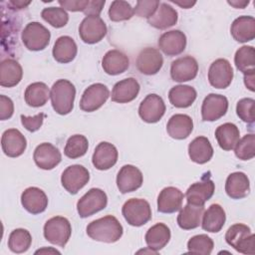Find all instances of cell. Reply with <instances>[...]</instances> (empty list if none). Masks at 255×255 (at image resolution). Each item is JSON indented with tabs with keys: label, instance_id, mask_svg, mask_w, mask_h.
I'll return each instance as SVG.
<instances>
[{
	"label": "cell",
	"instance_id": "6f0895ef",
	"mask_svg": "<svg viewBox=\"0 0 255 255\" xmlns=\"http://www.w3.org/2000/svg\"><path fill=\"white\" fill-rule=\"evenodd\" d=\"M44 252H52V253H58V254H60V252L58 251V250H55V249H41V250H38V251H36L35 252V254H38V253H44Z\"/></svg>",
	"mask_w": 255,
	"mask_h": 255
},
{
	"label": "cell",
	"instance_id": "30bf717a",
	"mask_svg": "<svg viewBox=\"0 0 255 255\" xmlns=\"http://www.w3.org/2000/svg\"><path fill=\"white\" fill-rule=\"evenodd\" d=\"M90 180L89 170L80 164L68 166L62 173L61 182L63 187L71 194H76Z\"/></svg>",
	"mask_w": 255,
	"mask_h": 255
},
{
	"label": "cell",
	"instance_id": "603a6c76",
	"mask_svg": "<svg viewBox=\"0 0 255 255\" xmlns=\"http://www.w3.org/2000/svg\"><path fill=\"white\" fill-rule=\"evenodd\" d=\"M184 194L176 187H164L157 196V210L161 213H174L181 208Z\"/></svg>",
	"mask_w": 255,
	"mask_h": 255
},
{
	"label": "cell",
	"instance_id": "7dc6e473",
	"mask_svg": "<svg viewBox=\"0 0 255 255\" xmlns=\"http://www.w3.org/2000/svg\"><path fill=\"white\" fill-rule=\"evenodd\" d=\"M160 2L157 0H138L133 8L134 14L138 17L148 19L157 10Z\"/></svg>",
	"mask_w": 255,
	"mask_h": 255
},
{
	"label": "cell",
	"instance_id": "2e32d148",
	"mask_svg": "<svg viewBox=\"0 0 255 255\" xmlns=\"http://www.w3.org/2000/svg\"><path fill=\"white\" fill-rule=\"evenodd\" d=\"M163 65V58L160 52L151 47H146L142 49L136 58V68L137 70L147 76L155 75L159 72Z\"/></svg>",
	"mask_w": 255,
	"mask_h": 255
},
{
	"label": "cell",
	"instance_id": "db71d44e",
	"mask_svg": "<svg viewBox=\"0 0 255 255\" xmlns=\"http://www.w3.org/2000/svg\"><path fill=\"white\" fill-rule=\"evenodd\" d=\"M30 4H31V1H22V0H10L8 2V5L11 7V9H17V10L26 8Z\"/></svg>",
	"mask_w": 255,
	"mask_h": 255
},
{
	"label": "cell",
	"instance_id": "e0dca14e",
	"mask_svg": "<svg viewBox=\"0 0 255 255\" xmlns=\"http://www.w3.org/2000/svg\"><path fill=\"white\" fill-rule=\"evenodd\" d=\"M33 159L39 168L50 170L61 162L62 155L55 145L50 142H43L35 148Z\"/></svg>",
	"mask_w": 255,
	"mask_h": 255
},
{
	"label": "cell",
	"instance_id": "5b68a950",
	"mask_svg": "<svg viewBox=\"0 0 255 255\" xmlns=\"http://www.w3.org/2000/svg\"><path fill=\"white\" fill-rule=\"evenodd\" d=\"M43 232L47 241L65 247L71 237L72 226L66 217L54 216L46 221Z\"/></svg>",
	"mask_w": 255,
	"mask_h": 255
},
{
	"label": "cell",
	"instance_id": "f546056e",
	"mask_svg": "<svg viewBox=\"0 0 255 255\" xmlns=\"http://www.w3.org/2000/svg\"><path fill=\"white\" fill-rule=\"evenodd\" d=\"M178 19L177 11L167 3H160L155 13L147 19L150 26L164 30L176 24Z\"/></svg>",
	"mask_w": 255,
	"mask_h": 255
},
{
	"label": "cell",
	"instance_id": "f6af8a7d",
	"mask_svg": "<svg viewBox=\"0 0 255 255\" xmlns=\"http://www.w3.org/2000/svg\"><path fill=\"white\" fill-rule=\"evenodd\" d=\"M235 155L241 160H249L255 156V135L248 133L239 139L234 146Z\"/></svg>",
	"mask_w": 255,
	"mask_h": 255
},
{
	"label": "cell",
	"instance_id": "44dd1931",
	"mask_svg": "<svg viewBox=\"0 0 255 255\" xmlns=\"http://www.w3.org/2000/svg\"><path fill=\"white\" fill-rule=\"evenodd\" d=\"M118 156V149L114 144L108 141H102L94 150L92 162L97 169L107 170L117 163Z\"/></svg>",
	"mask_w": 255,
	"mask_h": 255
},
{
	"label": "cell",
	"instance_id": "9c48e42d",
	"mask_svg": "<svg viewBox=\"0 0 255 255\" xmlns=\"http://www.w3.org/2000/svg\"><path fill=\"white\" fill-rule=\"evenodd\" d=\"M109 97L110 91L106 85L101 83L93 84L84 91L80 101V108L84 112H95L107 102Z\"/></svg>",
	"mask_w": 255,
	"mask_h": 255
},
{
	"label": "cell",
	"instance_id": "f907efd6",
	"mask_svg": "<svg viewBox=\"0 0 255 255\" xmlns=\"http://www.w3.org/2000/svg\"><path fill=\"white\" fill-rule=\"evenodd\" d=\"M58 3L65 10H69L72 12H84L86 7L88 6L89 0H59Z\"/></svg>",
	"mask_w": 255,
	"mask_h": 255
},
{
	"label": "cell",
	"instance_id": "8fae6325",
	"mask_svg": "<svg viewBox=\"0 0 255 255\" xmlns=\"http://www.w3.org/2000/svg\"><path fill=\"white\" fill-rule=\"evenodd\" d=\"M165 113V104L161 97L156 94L147 95L138 107L140 119L148 124L157 123Z\"/></svg>",
	"mask_w": 255,
	"mask_h": 255
},
{
	"label": "cell",
	"instance_id": "ba28073f",
	"mask_svg": "<svg viewBox=\"0 0 255 255\" xmlns=\"http://www.w3.org/2000/svg\"><path fill=\"white\" fill-rule=\"evenodd\" d=\"M107 32V25L100 16H86L79 27L80 38L86 44L99 43Z\"/></svg>",
	"mask_w": 255,
	"mask_h": 255
},
{
	"label": "cell",
	"instance_id": "60d3db41",
	"mask_svg": "<svg viewBox=\"0 0 255 255\" xmlns=\"http://www.w3.org/2000/svg\"><path fill=\"white\" fill-rule=\"evenodd\" d=\"M89 147V141L83 134H74L66 142L64 153L67 157L75 159L86 154Z\"/></svg>",
	"mask_w": 255,
	"mask_h": 255
},
{
	"label": "cell",
	"instance_id": "74e56055",
	"mask_svg": "<svg viewBox=\"0 0 255 255\" xmlns=\"http://www.w3.org/2000/svg\"><path fill=\"white\" fill-rule=\"evenodd\" d=\"M24 98L26 104L30 107H43L50 98V91L45 83L35 82L26 88Z\"/></svg>",
	"mask_w": 255,
	"mask_h": 255
},
{
	"label": "cell",
	"instance_id": "7a4b0ae2",
	"mask_svg": "<svg viewBox=\"0 0 255 255\" xmlns=\"http://www.w3.org/2000/svg\"><path fill=\"white\" fill-rule=\"evenodd\" d=\"M76 88L68 80L56 81L50 91L51 103L54 111L59 115H68L74 108Z\"/></svg>",
	"mask_w": 255,
	"mask_h": 255
},
{
	"label": "cell",
	"instance_id": "3957f363",
	"mask_svg": "<svg viewBox=\"0 0 255 255\" xmlns=\"http://www.w3.org/2000/svg\"><path fill=\"white\" fill-rule=\"evenodd\" d=\"M226 243L237 252L243 254H255V235L249 226L243 223L233 224L225 234Z\"/></svg>",
	"mask_w": 255,
	"mask_h": 255
},
{
	"label": "cell",
	"instance_id": "816d5d0a",
	"mask_svg": "<svg viewBox=\"0 0 255 255\" xmlns=\"http://www.w3.org/2000/svg\"><path fill=\"white\" fill-rule=\"evenodd\" d=\"M105 4V0H89L88 6L84 10V14L86 16H99Z\"/></svg>",
	"mask_w": 255,
	"mask_h": 255
},
{
	"label": "cell",
	"instance_id": "83f0119b",
	"mask_svg": "<svg viewBox=\"0 0 255 255\" xmlns=\"http://www.w3.org/2000/svg\"><path fill=\"white\" fill-rule=\"evenodd\" d=\"M226 215L223 207L217 203L211 204L206 211L203 212L201 219V227L210 233L219 232L225 223Z\"/></svg>",
	"mask_w": 255,
	"mask_h": 255
},
{
	"label": "cell",
	"instance_id": "484cf974",
	"mask_svg": "<svg viewBox=\"0 0 255 255\" xmlns=\"http://www.w3.org/2000/svg\"><path fill=\"white\" fill-rule=\"evenodd\" d=\"M225 191L232 199H241L250 192V181L248 176L241 171L232 172L225 182Z\"/></svg>",
	"mask_w": 255,
	"mask_h": 255
},
{
	"label": "cell",
	"instance_id": "d4e9b609",
	"mask_svg": "<svg viewBox=\"0 0 255 255\" xmlns=\"http://www.w3.org/2000/svg\"><path fill=\"white\" fill-rule=\"evenodd\" d=\"M103 70L111 76H117L126 72L129 67L128 56L120 50L108 51L102 60Z\"/></svg>",
	"mask_w": 255,
	"mask_h": 255
},
{
	"label": "cell",
	"instance_id": "9a60e30c",
	"mask_svg": "<svg viewBox=\"0 0 255 255\" xmlns=\"http://www.w3.org/2000/svg\"><path fill=\"white\" fill-rule=\"evenodd\" d=\"M198 73L197 61L191 56H184L174 60L170 67V77L173 81L183 83L193 80Z\"/></svg>",
	"mask_w": 255,
	"mask_h": 255
},
{
	"label": "cell",
	"instance_id": "ffe728a7",
	"mask_svg": "<svg viewBox=\"0 0 255 255\" xmlns=\"http://www.w3.org/2000/svg\"><path fill=\"white\" fill-rule=\"evenodd\" d=\"M215 190V184L209 177H203L201 181L191 184L186 190L185 197L187 203L202 206L208 201Z\"/></svg>",
	"mask_w": 255,
	"mask_h": 255
},
{
	"label": "cell",
	"instance_id": "b9f144b4",
	"mask_svg": "<svg viewBox=\"0 0 255 255\" xmlns=\"http://www.w3.org/2000/svg\"><path fill=\"white\" fill-rule=\"evenodd\" d=\"M214 247L213 240L206 234H198L192 236L187 242V250L192 254H211Z\"/></svg>",
	"mask_w": 255,
	"mask_h": 255
},
{
	"label": "cell",
	"instance_id": "ee69618b",
	"mask_svg": "<svg viewBox=\"0 0 255 255\" xmlns=\"http://www.w3.org/2000/svg\"><path fill=\"white\" fill-rule=\"evenodd\" d=\"M42 18L54 28H62L67 25L69 15L62 7H48L41 12Z\"/></svg>",
	"mask_w": 255,
	"mask_h": 255
},
{
	"label": "cell",
	"instance_id": "e575fe53",
	"mask_svg": "<svg viewBox=\"0 0 255 255\" xmlns=\"http://www.w3.org/2000/svg\"><path fill=\"white\" fill-rule=\"evenodd\" d=\"M188 155L195 163L204 164L208 162L213 155V147L209 139L205 136L195 137L188 145Z\"/></svg>",
	"mask_w": 255,
	"mask_h": 255
},
{
	"label": "cell",
	"instance_id": "4fadbf2b",
	"mask_svg": "<svg viewBox=\"0 0 255 255\" xmlns=\"http://www.w3.org/2000/svg\"><path fill=\"white\" fill-rule=\"evenodd\" d=\"M228 110V100L225 96L209 94L205 97L201 107V117L205 122H214L222 118Z\"/></svg>",
	"mask_w": 255,
	"mask_h": 255
},
{
	"label": "cell",
	"instance_id": "4dcf8cb0",
	"mask_svg": "<svg viewBox=\"0 0 255 255\" xmlns=\"http://www.w3.org/2000/svg\"><path fill=\"white\" fill-rule=\"evenodd\" d=\"M23 77V70L18 61L5 59L0 64V85L6 88L17 86Z\"/></svg>",
	"mask_w": 255,
	"mask_h": 255
},
{
	"label": "cell",
	"instance_id": "7402d4cb",
	"mask_svg": "<svg viewBox=\"0 0 255 255\" xmlns=\"http://www.w3.org/2000/svg\"><path fill=\"white\" fill-rule=\"evenodd\" d=\"M21 203L29 213L39 214L46 210L48 206V197L42 189L31 186L22 192Z\"/></svg>",
	"mask_w": 255,
	"mask_h": 255
},
{
	"label": "cell",
	"instance_id": "c3c4849f",
	"mask_svg": "<svg viewBox=\"0 0 255 255\" xmlns=\"http://www.w3.org/2000/svg\"><path fill=\"white\" fill-rule=\"evenodd\" d=\"M46 115L43 113H40L34 117H26L24 115H21V123L27 130L34 132L42 127Z\"/></svg>",
	"mask_w": 255,
	"mask_h": 255
},
{
	"label": "cell",
	"instance_id": "8d00e7d4",
	"mask_svg": "<svg viewBox=\"0 0 255 255\" xmlns=\"http://www.w3.org/2000/svg\"><path fill=\"white\" fill-rule=\"evenodd\" d=\"M239 128L232 123H225L220 125L215 130L216 140L223 150L233 149L239 140Z\"/></svg>",
	"mask_w": 255,
	"mask_h": 255
},
{
	"label": "cell",
	"instance_id": "d590c367",
	"mask_svg": "<svg viewBox=\"0 0 255 255\" xmlns=\"http://www.w3.org/2000/svg\"><path fill=\"white\" fill-rule=\"evenodd\" d=\"M196 91L191 86L178 85L172 87L168 93V100L175 108H188L196 99Z\"/></svg>",
	"mask_w": 255,
	"mask_h": 255
},
{
	"label": "cell",
	"instance_id": "9f6ffc18",
	"mask_svg": "<svg viewBox=\"0 0 255 255\" xmlns=\"http://www.w3.org/2000/svg\"><path fill=\"white\" fill-rule=\"evenodd\" d=\"M172 3L180 6L181 8H184V9H188V8H191L193 5L196 4L195 1H189V0H182V1H177V0H172L171 1Z\"/></svg>",
	"mask_w": 255,
	"mask_h": 255
},
{
	"label": "cell",
	"instance_id": "5bb4252c",
	"mask_svg": "<svg viewBox=\"0 0 255 255\" xmlns=\"http://www.w3.org/2000/svg\"><path fill=\"white\" fill-rule=\"evenodd\" d=\"M143 182L141 171L134 165H124L117 175V186L121 193H128L138 189Z\"/></svg>",
	"mask_w": 255,
	"mask_h": 255
},
{
	"label": "cell",
	"instance_id": "52a82bcc",
	"mask_svg": "<svg viewBox=\"0 0 255 255\" xmlns=\"http://www.w3.org/2000/svg\"><path fill=\"white\" fill-rule=\"evenodd\" d=\"M108 196L100 188H91L77 202V211L82 218L92 216L93 214L106 208Z\"/></svg>",
	"mask_w": 255,
	"mask_h": 255
},
{
	"label": "cell",
	"instance_id": "8992f818",
	"mask_svg": "<svg viewBox=\"0 0 255 255\" xmlns=\"http://www.w3.org/2000/svg\"><path fill=\"white\" fill-rule=\"evenodd\" d=\"M24 46L30 51H42L50 43V31L39 22L28 23L21 35Z\"/></svg>",
	"mask_w": 255,
	"mask_h": 255
},
{
	"label": "cell",
	"instance_id": "681fc988",
	"mask_svg": "<svg viewBox=\"0 0 255 255\" xmlns=\"http://www.w3.org/2000/svg\"><path fill=\"white\" fill-rule=\"evenodd\" d=\"M14 114V104L12 100L4 95L0 96V120L10 119Z\"/></svg>",
	"mask_w": 255,
	"mask_h": 255
},
{
	"label": "cell",
	"instance_id": "f35d334b",
	"mask_svg": "<svg viewBox=\"0 0 255 255\" xmlns=\"http://www.w3.org/2000/svg\"><path fill=\"white\" fill-rule=\"evenodd\" d=\"M236 68L243 74L255 72V50L252 46H242L234 56Z\"/></svg>",
	"mask_w": 255,
	"mask_h": 255
},
{
	"label": "cell",
	"instance_id": "ac0fdd59",
	"mask_svg": "<svg viewBox=\"0 0 255 255\" xmlns=\"http://www.w3.org/2000/svg\"><path fill=\"white\" fill-rule=\"evenodd\" d=\"M1 146L7 156L18 157L24 153L27 147V140L19 129L9 128L2 133Z\"/></svg>",
	"mask_w": 255,
	"mask_h": 255
},
{
	"label": "cell",
	"instance_id": "1f68e13d",
	"mask_svg": "<svg viewBox=\"0 0 255 255\" xmlns=\"http://www.w3.org/2000/svg\"><path fill=\"white\" fill-rule=\"evenodd\" d=\"M170 229L167 225L164 223L158 222L154 225H152L145 233L144 239L147 247L154 251L158 252L160 249H162L170 239Z\"/></svg>",
	"mask_w": 255,
	"mask_h": 255
},
{
	"label": "cell",
	"instance_id": "6da1fadb",
	"mask_svg": "<svg viewBox=\"0 0 255 255\" xmlns=\"http://www.w3.org/2000/svg\"><path fill=\"white\" fill-rule=\"evenodd\" d=\"M86 230L90 238L105 243L117 242L124 232L122 224L113 215H107L92 221Z\"/></svg>",
	"mask_w": 255,
	"mask_h": 255
},
{
	"label": "cell",
	"instance_id": "ab89813d",
	"mask_svg": "<svg viewBox=\"0 0 255 255\" xmlns=\"http://www.w3.org/2000/svg\"><path fill=\"white\" fill-rule=\"evenodd\" d=\"M32 243V236L27 229L17 228L14 229L8 238V247L13 253L26 252Z\"/></svg>",
	"mask_w": 255,
	"mask_h": 255
},
{
	"label": "cell",
	"instance_id": "f5cc1de1",
	"mask_svg": "<svg viewBox=\"0 0 255 255\" xmlns=\"http://www.w3.org/2000/svg\"><path fill=\"white\" fill-rule=\"evenodd\" d=\"M244 84L251 92L255 91V72L244 74Z\"/></svg>",
	"mask_w": 255,
	"mask_h": 255
},
{
	"label": "cell",
	"instance_id": "f1b7e54d",
	"mask_svg": "<svg viewBox=\"0 0 255 255\" xmlns=\"http://www.w3.org/2000/svg\"><path fill=\"white\" fill-rule=\"evenodd\" d=\"M234 40L246 43L255 38V19L252 16H240L236 18L230 27Z\"/></svg>",
	"mask_w": 255,
	"mask_h": 255
},
{
	"label": "cell",
	"instance_id": "7bdbcfd3",
	"mask_svg": "<svg viewBox=\"0 0 255 255\" xmlns=\"http://www.w3.org/2000/svg\"><path fill=\"white\" fill-rule=\"evenodd\" d=\"M134 14L133 8L124 0H115L109 8V17L114 22L129 20Z\"/></svg>",
	"mask_w": 255,
	"mask_h": 255
},
{
	"label": "cell",
	"instance_id": "bcb514c9",
	"mask_svg": "<svg viewBox=\"0 0 255 255\" xmlns=\"http://www.w3.org/2000/svg\"><path fill=\"white\" fill-rule=\"evenodd\" d=\"M255 101L251 98H244L238 101L236 105L237 116L247 124H253L255 121L254 113Z\"/></svg>",
	"mask_w": 255,
	"mask_h": 255
},
{
	"label": "cell",
	"instance_id": "d6986e66",
	"mask_svg": "<svg viewBox=\"0 0 255 255\" xmlns=\"http://www.w3.org/2000/svg\"><path fill=\"white\" fill-rule=\"evenodd\" d=\"M157 45L165 55L177 56L185 50L186 36L180 30H170L159 37Z\"/></svg>",
	"mask_w": 255,
	"mask_h": 255
},
{
	"label": "cell",
	"instance_id": "4316f807",
	"mask_svg": "<svg viewBox=\"0 0 255 255\" xmlns=\"http://www.w3.org/2000/svg\"><path fill=\"white\" fill-rule=\"evenodd\" d=\"M193 129V121L188 115L175 114L167 122L166 130L170 137L174 139H184L188 137Z\"/></svg>",
	"mask_w": 255,
	"mask_h": 255
},
{
	"label": "cell",
	"instance_id": "cb8c5ba5",
	"mask_svg": "<svg viewBox=\"0 0 255 255\" xmlns=\"http://www.w3.org/2000/svg\"><path fill=\"white\" fill-rule=\"evenodd\" d=\"M139 84L134 78H127L118 82L112 91V101L126 104L133 101L139 93Z\"/></svg>",
	"mask_w": 255,
	"mask_h": 255
},
{
	"label": "cell",
	"instance_id": "7c38bea8",
	"mask_svg": "<svg viewBox=\"0 0 255 255\" xmlns=\"http://www.w3.org/2000/svg\"><path fill=\"white\" fill-rule=\"evenodd\" d=\"M233 69L226 59H217L209 67L208 81L216 89H226L232 82Z\"/></svg>",
	"mask_w": 255,
	"mask_h": 255
},
{
	"label": "cell",
	"instance_id": "d6a6232c",
	"mask_svg": "<svg viewBox=\"0 0 255 255\" xmlns=\"http://www.w3.org/2000/svg\"><path fill=\"white\" fill-rule=\"evenodd\" d=\"M204 205H193L187 203L180 209L177 215V224L183 230H190L198 227L201 224Z\"/></svg>",
	"mask_w": 255,
	"mask_h": 255
},
{
	"label": "cell",
	"instance_id": "11a10c76",
	"mask_svg": "<svg viewBox=\"0 0 255 255\" xmlns=\"http://www.w3.org/2000/svg\"><path fill=\"white\" fill-rule=\"evenodd\" d=\"M227 3L229 4V5H231V6H233L234 8H238V9H243V8H245L248 4H249V1L247 0H234V1H227Z\"/></svg>",
	"mask_w": 255,
	"mask_h": 255
},
{
	"label": "cell",
	"instance_id": "277c9868",
	"mask_svg": "<svg viewBox=\"0 0 255 255\" xmlns=\"http://www.w3.org/2000/svg\"><path fill=\"white\" fill-rule=\"evenodd\" d=\"M122 213L126 221L135 227L147 223L151 219V208L149 203L142 198H130L125 202Z\"/></svg>",
	"mask_w": 255,
	"mask_h": 255
},
{
	"label": "cell",
	"instance_id": "836d02e7",
	"mask_svg": "<svg viewBox=\"0 0 255 255\" xmlns=\"http://www.w3.org/2000/svg\"><path fill=\"white\" fill-rule=\"evenodd\" d=\"M78 52L77 44L73 38L70 36L59 37L53 47V57L54 59L62 64H67L72 62Z\"/></svg>",
	"mask_w": 255,
	"mask_h": 255
}]
</instances>
